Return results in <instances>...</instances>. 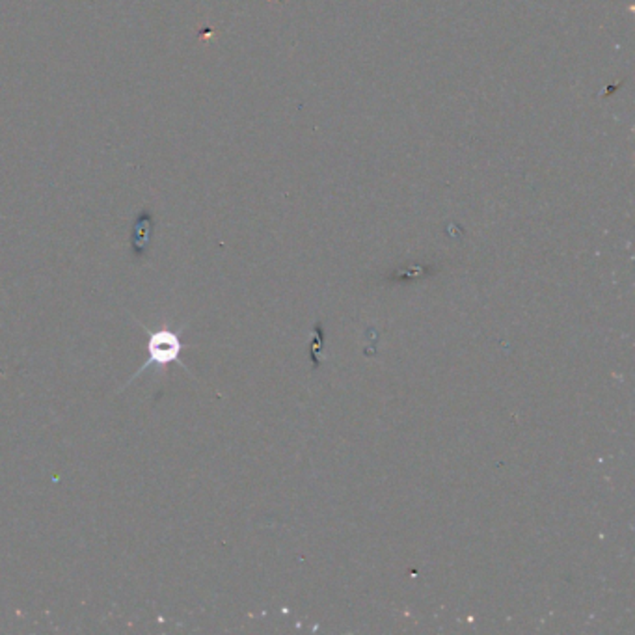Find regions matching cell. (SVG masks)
I'll return each instance as SVG.
<instances>
[{
    "label": "cell",
    "mask_w": 635,
    "mask_h": 635,
    "mask_svg": "<svg viewBox=\"0 0 635 635\" xmlns=\"http://www.w3.org/2000/svg\"><path fill=\"white\" fill-rule=\"evenodd\" d=\"M140 326H142L143 330L148 332L149 337H148V359H146V364L140 367L136 373L127 380V386L133 382L136 376L143 373L146 369L149 367H164V365H172V364H179V359H181V352L185 349V343L181 341L178 332H172L164 328V330H158V332H151L148 326H143L140 320H136Z\"/></svg>",
    "instance_id": "1"
}]
</instances>
